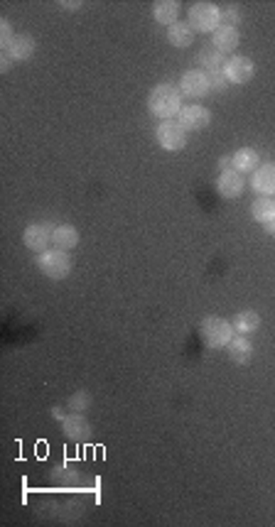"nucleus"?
Returning a JSON list of instances; mask_svg holds the SVG:
<instances>
[{"mask_svg": "<svg viewBox=\"0 0 275 527\" xmlns=\"http://www.w3.org/2000/svg\"><path fill=\"white\" fill-rule=\"evenodd\" d=\"M52 243L57 248H62V251H71V248H76V243H79V231L71 224H59L52 233Z\"/></svg>", "mask_w": 275, "mask_h": 527, "instance_id": "18", "label": "nucleus"}, {"mask_svg": "<svg viewBox=\"0 0 275 527\" xmlns=\"http://www.w3.org/2000/svg\"><path fill=\"white\" fill-rule=\"evenodd\" d=\"M241 22V10L239 8H227V10H222V25H229V27H236Z\"/></svg>", "mask_w": 275, "mask_h": 527, "instance_id": "25", "label": "nucleus"}, {"mask_svg": "<svg viewBox=\"0 0 275 527\" xmlns=\"http://www.w3.org/2000/svg\"><path fill=\"white\" fill-rule=\"evenodd\" d=\"M207 76H209V86H212V91H224V88L229 86V79L224 76V69L207 71Z\"/></svg>", "mask_w": 275, "mask_h": 527, "instance_id": "24", "label": "nucleus"}, {"mask_svg": "<svg viewBox=\"0 0 275 527\" xmlns=\"http://www.w3.org/2000/svg\"><path fill=\"white\" fill-rule=\"evenodd\" d=\"M256 74V64L249 57H229L224 64V76L229 79V84H249Z\"/></svg>", "mask_w": 275, "mask_h": 527, "instance_id": "6", "label": "nucleus"}, {"mask_svg": "<svg viewBox=\"0 0 275 527\" xmlns=\"http://www.w3.org/2000/svg\"><path fill=\"white\" fill-rule=\"evenodd\" d=\"M180 91H182V96H187V98L209 96V93H212V86H209L207 71H199V69L187 71V74L182 76V81H180Z\"/></svg>", "mask_w": 275, "mask_h": 527, "instance_id": "7", "label": "nucleus"}, {"mask_svg": "<svg viewBox=\"0 0 275 527\" xmlns=\"http://www.w3.org/2000/svg\"><path fill=\"white\" fill-rule=\"evenodd\" d=\"M199 336L209 348H222L234 338V321L224 316H207L199 324Z\"/></svg>", "mask_w": 275, "mask_h": 527, "instance_id": "3", "label": "nucleus"}, {"mask_svg": "<svg viewBox=\"0 0 275 527\" xmlns=\"http://www.w3.org/2000/svg\"><path fill=\"white\" fill-rule=\"evenodd\" d=\"M209 123H212V113H209L204 105L192 103L180 110V125L185 130H204Z\"/></svg>", "mask_w": 275, "mask_h": 527, "instance_id": "9", "label": "nucleus"}, {"mask_svg": "<svg viewBox=\"0 0 275 527\" xmlns=\"http://www.w3.org/2000/svg\"><path fill=\"white\" fill-rule=\"evenodd\" d=\"M52 233H54V229L49 224H45V221H37V224H30L25 229V233H23V241H25V246L30 248V251H35V253H42V251H47V246L52 243Z\"/></svg>", "mask_w": 275, "mask_h": 527, "instance_id": "8", "label": "nucleus"}, {"mask_svg": "<svg viewBox=\"0 0 275 527\" xmlns=\"http://www.w3.org/2000/svg\"><path fill=\"white\" fill-rule=\"evenodd\" d=\"M3 54H8L13 62H27L35 54V40L30 35H15L13 42L3 49Z\"/></svg>", "mask_w": 275, "mask_h": 527, "instance_id": "13", "label": "nucleus"}, {"mask_svg": "<svg viewBox=\"0 0 275 527\" xmlns=\"http://www.w3.org/2000/svg\"><path fill=\"white\" fill-rule=\"evenodd\" d=\"M62 432L64 437L71 442H86L91 437V424L86 422V417L81 412L69 414V417L62 419Z\"/></svg>", "mask_w": 275, "mask_h": 527, "instance_id": "11", "label": "nucleus"}, {"mask_svg": "<svg viewBox=\"0 0 275 527\" xmlns=\"http://www.w3.org/2000/svg\"><path fill=\"white\" fill-rule=\"evenodd\" d=\"M217 189H219V194H222L224 199H239L241 194H244V189H246V182H244V174L241 172H236V169H224L222 174H219V179H217Z\"/></svg>", "mask_w": 275, "mask_h": 527, "instance_id": "10", "label": "nucleus"}, {"mask_svg": "<svg viewBox=\"0 0 275 527\" xmlns=\"http://www.w3.org/2000/svg\"><path fill=\"white\" fill-rule=\"evenodd\" d=\"M152 18H155L157 25L172 27L180 18V3H175V0H157L152 5Z\"/></svg>", "mask_w": 275, "mask_h": 527, "instance_id": "16", "label": "nucleus"}, {"mask_svg": "<svg viewBox=\"0 0 275 527\" xmlns=\"http://www.w3.org/2000/svg\"><path fill=\"white\" fill-rule=\"evenodd\" d=\"M194 35H197V32L192 30L190 22H175V25L167 30V42L172 44V47L185 49V47H190V44L194 42Z\"/></svg>", "mask_w": 275, "mask_h": 527, "instance_id": "17", "label": "nucleus"}, {"mask_svg": "<svg viewBox=\"0 0 275 527\" xmlns=\"http://www.w3.org/2000/svg\"><path fill=\"white\" fill-rule=\"evenodd\" d=\"M13 27H10V22L8 20H3V22H0V47H8V44L10 42H13Z\"/></svg>", "mask_w": 275, "mask_h": 527, "instance_id": "26", "label": "nucleus"}, {"mask_svg": "<svg viewBox=\"0 0 275 527\" xmlns=\"http://www.w3.org/2000/svg\"><path fill=\"white\" fill-rule=\"evenodd\" d=\"M10 64H13V59H10L8 54H3V57H0V69H3V74L10 71Z\"/></svg>", "mask_w": 275, "mask_h": 527, "instance_id": "27", "label": "nucleus"}, {"mask_svg": "<svg viewBox=\"0 0 275 527\" xmlns=\"http://www.w3.org/2000/svg\"><path fill=\"white\" fill-rule=\"evenodd\" d=\"M71 265H74V260H71V255L67 251H62V248H47V251H42L37 255V268H40L49 280H64V277H69Z\"/></svg>", "mask_w": 275, "mask_h": 527, "instance_id": "2", "label": "nucleus"}, {"mask_svg": "<svg viewBox=\"0 0 275 527\" xmlns=\"http://www.w3.org/2000/svg\"><path fill=\"white\" fill-rule=\"evenodd\" d=\"M187 22L194 32H214L222 25V10L214 3H194L187 13Z\"/></svg>", "mask_w": 275, "mask_h": 527, "instance_id": "4", "label": "nucleus"}, {"mask_svg": "<svg viewBox=\"0 0 275 527\" xmlns=\"http://www.w3.org/2000/svg\"><path fill=\"white\" fill-rule=\"evenodd\" d=\"M69 407L74 409V412H84V409L91 407V395L89 392H74V395L69 397Z\"/></svg>", "mask_w": 275, "mask_h": 527, "instance_id": "23", "label": "nucleus"}, {"mask_svg": "<svg viewBox=\"0 0 275 527\" xmlns=\"http://www.w3.org/2000/svg\"><path fill=\"white\" fill-rule=\"evenodd\" d=\"M227 351H229V358L234 360V363L246 365L253 356V343L244 334H239L227 343Z\"/></svg>", "mask_w": 275, "mask_h": 527, "instance_id": "15", "label": "nucleus"}, {"mask_svg": "<svg viewBox=\"0 0 275 527\" xmlns=\"http://www.w3.org/2000/svg\"><path fill=\"white\" fill-rule=\"evenodd\" d=\"M147 108L155 118L160 120H172L175 115H180L182 105V91L172 84H157L147 96Z\"/></svg>", "mask_w": 275, "mask_h": 527, "instance_id": "1", "label": "nucleus"}, {"mask_svg": "<svg viewBox=\"0 0 275 527\" xmlns=\"http://www.w3.org/2000/svg\"><path fill=\"white\" fill-rule=\"evenodd\" d=\"M155 137L160 142V147L167 150V152H177V150L187 145V130L180 123H175V120H162L155 130Z\"/></svg>", "mask_w": 275, "mask_h": 527, "instance_id": "5", "label": "nucleus"}, {"mask_svg": "<svg viewBox=\"0 0 275 527\" xmlns=\"http://www.w3.org/2000/svg\"><path fill=\"white\" fill-rule=\"evenodd\" d=\"M197 59H199V64L204 66V69H209V71L224 69V64H227V62H224V54L219 52V49H214L212 44L202 49V52H199V57H197Z\"/></svg>", "mask_w": 275, "mask_h": 527, "instance_id": "22", "label": "nucleus"}, {"mask_svg": "<svg viewBox=\"0 0 275 527\" xmlns=\"http://www.w3.org/2000/svg\"><path fill=\"white\" fill-rule=\"evenodd\" d=\"M258 326H261V314L253 312V309H246V312H239L234 316V329L244 336L258 331Z\"/></svg>", "mask_w": 275, "mask_h": 527, "instance_id": "21", "label": "nucleus"}, {"mask_svg": "<svg viewBox=\"0 0 275 527\" xmlns=\"http://www.w3.org/2000/svg\"><path fill=\"white\" fill-rule=\"evenodd\" d=\"M253 189L256 194H263V197H273L275 194V165H261L256 172H253Z\"/></svg>", "mask_w": 275, "mask_h": 527, "instance_id": "14", "label": "nucleus"}, {"mask_svg": "<svg viewBox=\"0 0 275 527\" xmlns=\"http://www.w3.org/2000/svg\"><path fill=\"white\" fill-rule=\"evenodd\" d=\"M52 414H54V417H57L59 422H62L64 417H67V414H64V412H62V409H59V407H54V409H52Z\"/></svg>", "mask_w": 275, "mask_h": 527, "instance_id": "28", "label": "nucleus"}, {"mask_svg": "<svg viewBox=\"0 0 275 527\" xmlns=\"http://www.w3.org/2000/svg\"><path fill=\"white\" fill-rule=\"evenodd\" d=\"M251 216L258 224H271L275 221V202L271 197H261L251 204Z\"/></svg>", "mask_w": 275, "mask_h": 527, "instance_id": "19", "label": "nucleus"}, {"mask_svg": "<svg viewBox=\"0 0 275 527\" xmlns=\"http://www.w3.org/2000/svg\"><path fill=\"white\" fill-rule=\"evenodd\" d=\"M231 160H234V169L236 172H256L258 167V152L253 147H241L239 152L231 155Z\"/></svg>", "mask_w": 275, "mask_h": 527, "instance_id": "20", "label": "nucleus"}, {"mask_svg": "<svg viewBox=\"0 0 275 527\" xmlns=\"http://www.w3.org/2000/svg\"><path fill=\"white\" fill-rule=\"evenodd\" d=\"M241 42V32L236 27L229 25H219L217 30L212 32V47L219 49L222 54H231Z\"/></svg>", "mask_w": 275, "mask_h": 527, "instance_id": "12", "label": "nucleus"}, {"mask_svg": "<svg viewBox=\"0 0 275 527\" xmlns=\"http://www.w3.org/2000/svg\"><path fill=\"white\" fill-rule=\"evenodd\" d=\"M266 231H268V233H275V221H271V224H266Z\"/></svg>", "mask_w": 275, "mask_h": 527, "instance_id": "29", "label": "nucleus"}]
</instances>
